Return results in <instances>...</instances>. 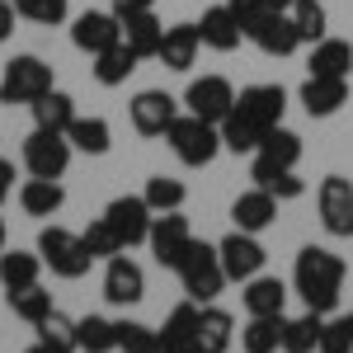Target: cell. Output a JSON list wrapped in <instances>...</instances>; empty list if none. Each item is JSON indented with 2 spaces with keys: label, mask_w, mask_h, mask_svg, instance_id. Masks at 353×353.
Masks as SVG:
<instances>
[{
  "label": "cell",
  "mask_w": 353,
  "mask_h": 353,
  "mask_svg": "<svg viewBox=\"0 0 353 353\" xmlns=\"http://www.w3.org/2000/svg\"><path fill=\"white\" fill-rule=\"evenodd\" d=\"M61 203H66L61 179H33V174H28L24 184H19V208H24L28 217H57Z\"/></svg>",
  "instance_id": "d4e9b609"
},
{
  "label": "cell",
  "mask_w": 353,
  "mask_h": 353,
  "mask_svg": "<svg viewBox=\"0 0 353 353\" xmlns=\"http://www.w3.org/2000/svg\"><path fill=\"white\" fill-rule=\"evenodd\" d=\"M316 212H321L325 236L349 241L353 236V179H344V174H325L321 189H316Z\"/></svg>",
  "instance_id": "52a82bcc"
},
{
  "label": "cell",
  "mask_w": 353,
  "mask_h": 353,
  "mask_svg": "<svg viewBox=\"0 0 353 353\" xmlns=\"http://www.w3.org/2000/svg\"><path fill=\"white\" fill-rule=\"evenodd\" d=\"M52 85V66L43 61V57H14V61H5V76H0V104H33V99H43Z\"/></svg>",
  "instance_id": "5b68a950"
},
{
  "label": "cell",
  "mask_w": 353,
  "mask_h": 353,
  "mask_svg": "<svg viewBox=\"0 0 353 353\" xmlns=\"http://www.w3.org/2000/svg\"><path fill=\"white\" fill-rule=\"evenodd\" d=\"M10 5H14V0H10Z\"/></svg>",
  "instance_id": "f5cc1de1"
},
{
  "label": "cell",
  "mask_w": 353,
  "mask_h": 353,
  "mask_svg": "<svg viewBox=\"0 0 353 353\" xmlns=\"http://www.w3.org/2000/svg\"><path fill=\"white\" fill-rule=\"evenodd\" d=\"M81 241H85V250H90L94 259H113V254H123V245H118V236H113V226L104 217L90 221V226L81 231Z\"/></svg>",
  "instance_id": "b9f144b4"
},
{
  "label": "cell",
  "mask_w": 353,
  "mask_h": 353,
  "mask_svg": "<svg viewBox=\"0 0 353 353\" xmlns=\"http://www.w3.org/2000/svg\"><path fill=\"white\" fill-rule=\"evenodd\" d=\"M226 5H231V14L241 19V28L259 24L264 14H288V10H292V0H226Z\"/></svg>",
  "instance_id": "7bdbcfd3"
},
{
  "label": "cell",
  "mask_w": 353,
  "mask_h": 353,
  "mask_svg": "<svg viewBox=\"0 0 353 353\" xmlns=\"http://www.w3.org/2000/svg\"><path fill=\"white\" fill-rule=\"evenodd\" d=\"M24 353H57V349H52V344H43V339H33V344H28Z\"/></svg>",
  "instance_id": "681fc988"
},
{
  "label": "cell",
  "mask_w": 353,
  "mask_h": 353,
  "mask_svg": "<svg viewBox=\"0 0 353 353\" xmlns=\"http://www.w3.org/2000/svg\"><path fill=\"white\" fill-rule=\"evenodd\" d=\"M33 330H38V339H43V344H52L57 353H81V344H76V321H71L66 311H57V306Z\"/></svg>",
  "instance_id": "836d02e7"
},
{
  "label": "cell",
  "mask_w": 353,
  "mask_h": 353,
  "mask_svg": "<svg viewBox=\"0 0 353 353\" xmlns=\"http://www.w3.org/2000/svg\"><path fill=\"white\" fill-rule=\"evenodd\" d=\"M179 283H184V292H189L198 306H208V301L221 297V288H226V269H221V254L217 245L208 241H193L184 250V259H179Z\"/></svg>",
  "instance_id": "3957f363"
},
{
  "label": "cell",
  "mask_w": 353,
  "mask_h": 353,
  "mask_svg": "<svg viewBox=\"0 0 353 353\" xmlns=\"http://www.w3.org/2000/svg\"><path fill=\"white\" fill-rule=\"evenodd\" d=\"M241 301H245V316H283L288 283L283 278H269V273H254L250 283H241Z\"/></svg>",
  "instance_id": "44dd1931"
},
{
  "label": "cell",
  "mask_w": 353,
  "mask_h": 353,
  "mask_svg": "<svg viewBox=\"0 0 353 353\" xmlns=\"http://www.w3.org/2000/svg\"><path fill=\"white\" fill-rule=\"evenodd\" d=\"M316 353H353V339H349V330H344L339 316L325 321V330H321V349Z\"/></svg>",
  "instance_id": "ee69618b"
},
{
  "label": "cell",
  "mask_w": 353,
  "mask_h": 353,
  "mask_svg": "<svg viewBox=\"0 0 353 353\" xmlns=\"http://www.w3.org/2000/svg\"><path fill=\"white\" fill-rule=\"evenodd\" d=\"M165 141H170V151L179 156V165H189V170H203V165L217 161V151H226V146H221V128H217V123L193 118V113H179V118L170 123Z\"/></svg>",
  "instance_id": "7a4b0ae2"
},
{
  "label": "cell",
  "mask_w": 353,
  "mask_h": 353,
  "mask_svg": "<svg viewBox=\"0 0 353 353\" xmlns=\"http://www.w3.org/2000/svg\"><path fill=\"white\" fill-rule=\"evenodd\" d=\"M71 43L90 57L109 52L113 43H123V19L109 14V10H85V14L71 19Z\"/></svg>",
  "instance_id": "5bb4252c"
},
{
  "label": "cell",
  "mask_w": 353,
  "mask_h": 353,
  "mask_svg": "<svg viewBox=\"0 0 353 353\" xmlns=\"http://www.w3.org/2000/svg\"><path fill=\"white\" fill-rule=\"evenodd\" d=\"M14 19H19V14H14V5H10V0H0V43L14 33Z\"/></svg>",
  "instance_id": "bcb514c9"
},
{
  "label": "cell",
  "mask_w": 353,
  "mask_h": 353,
  "mask_svg": "<svg viewBox=\"0 0 353 353\" xmlns=\"http://www.w3.org/2000/svg\"><path fill=\"white\" fill-rule=\"evenodd\" d=\"M283 109H288V90L283 85H245L241 94H236V104H231V113L245 118L250 128H259V132L278 128Z\"/></svg>",
  "instance_id": "9c48e42d"
},
{
  "label": "cell",
  "mask_w": 353,
  "mask_h": 353,
  "mask_svg": "<svg viewBox=\"0 0 353 353\" xmlns=\"http://www.w3.org/2000/svg\"><path fill=\"white\" fill-rule=\"evenodd\" d=\"M128 113H132V128L141 137H165L170 123L179 118V99L165 94V90H141L132 104H128Z\"/></svg>",
  "instance_id": "9a60e30c"
},
{
  "label": "cell",
  "mask_w": 353,
  "mask_h": 353,
  "mask_svg": "<svg viewBox=\"0 0 353 353\" xmlns=\"http://www.w3.org/2000/svg\"><path fill=\"white\" fill-rule=\"evenodd\" d=\"M5 241H10V231H5V217H0V254H5Z\"/></svg>",
  "instance_id": "f907efd6"
},
{
  "label": "cell",
  "mask_w": 353,
  "mask_h": 353,
  "mask_svg": "<svg viewBox=\"0 0 353 353\" xmlns=\"http://www.w3.org/2000/svg\"><path fill=\"white\" fill-rule=\"evenodd\" d=\"M161 38H165V24L156 19V10H137V14H123V43L132 48L141 61L161 52Z\"/></svg>",
  "instance_id": "7402d4cb"
},
{
  "label": "cell",
  "mask_w": 353,
  "mask_h": 353,
  "mask_svg": "<svg viewBox=\"0 0 353 353\" xmlns=\"http://www.w3.org/2000/svg\"><path fill=\"white\" fill-rule=\"evenodd\" d=\"M14 14H19V19H28V24L57 28L66 14H71V0H14Z\"/></svg>",
  "instance_id": "ab89813d"
},
{
  "label": "cell",
  "mask_w": 353,
  "mask_h": 353,
  "mask_svg": "<svg viewBox=\"0 0 353 353\" xmlns=\"http://www.w3.org/2000/svg\"><path fill=\"white\" fill-rule=\"evenodd\" d=\"M198 33H203V48H212V52H236L241 38H245V28H241V19L231 14V5H212V10H203Z\"/></svg>",
  "instance_id": "d6986e66"
},
{
  "label": "cell",
  "mask_w": 353,
  "mask_h": 353,
  "mask_svg": "<svg viewBox=\"0 0 353 353\" xmlns=\"http://www.w3.org/2000/svg\"><path fill=\"white\" fill-rule=\"evenodd\" d=\"M118 330V353H156V330L141 321H113Z\"/></svg>",
  "instance_id": "60d3db41"
},
{
  "label": "cell",
  "mask_w": 353,
  "mask_h": 353,
  "mask_svg": "<svg viewBox=\"0 0 353 353\" xmlns=\"http://www.w3.org/2000/svg\"><path fill=\"white\" fill-rule=\"evenodd\" d=\"M146 245H151V254H156V264H161V269H179L184 250L193 245V226H189V217H179V212H156Z\"/></svg>",
  "instance_id": "8fae6325"
},
{
  "label": "cell",
  "mask_w": 353,
  "mask_h": 353,
  "mask_svg": "<svg viewBox=\"0 0 353 353\" xmlns=\"http://www.w3.org/2000/svg\"><path fill=\"white\" fill-rule=\"evenodd\" d=\"M321 330H325L321 311H301L292 321H283V353H316L321 349Z\"/></svg>",
  "instance_id": "83f0119b"
},
{
  "label": "cell",
  "mask_w": 353,
  "mask_h": 353,
  "mask_svg": "<svg viewBox=\"0 0 353 353\" xmlns=\"http://www.w3.org/2000/svg\"><path fill=\"white\" fill-rule=\"evenodd\" d=\"M297 99L311 118H330V113H339L349 104V76H306Z\"/></svg>",
  "instance_id": "e0dca14e"
},
{
  "label": "cell",
  "mask_w": 353,
  "mask_h": 353,
  "mask_svg": "<svg viewBox=\"0 0 353 353\" xmlns=\"http://www.w3.org/2000/svg\"><path fill=\"white\" fill-rule=\"evenodd\" d=\"M292 24H297V33H301V43H321L325 38V5L321 0H292Z\"/></svg>",
  "instance_id": "74e56055"
},
{
  "label": "cell",
  "mask_w": 353,
  "mask_h": 353,
  "mask_svg": "<svg viewBox=\"0 0 353 353\" xmlns=\"http://www.w3.org/2000/svg\"><path fill=\"white\" fill-rule=\"evenodd\" d=\"M236 104V90L226 76H198V81L184 90V113L193 118H208V123H221Z\"/></svg>",
  "instance_id": "4fadbf2b"
},
{
  "label": "cell",
  "mask_w": 353,
  "mask_h": 353,
  "mask_svg": "<svg viewBox=\"0 0 353 353\" xmlns=\"http://www.w3.org/2000/svg\"><path fill=\"white\" fill-rule=\"evenodd\" d=\"M66 141H71L76 151H85V156H104L113 146V132H109L104 118H81V113H76V123L66 128Z\"/></svg>",
  "instance_id": "d6a6232c"
},
{
  "label": "cell",
  "mask_w": 353,
  "mask_h": 353,
  "mask_svg": "<svg viewBox=\"0 0 353 353\" xmlns=\"http://www.w3.org/2000/svg\"><path fill=\"white\" fill-rule=\"evenodd\" d=\"M306 71H311V76H349V71H353V43L330 38V33H325L321 43H311Z\"/></svg>",
  "instance_id": "cb8c5ba5"
},
{
  "label": "cell",
  "mask_w": 353,
  "mask_h": 353,
  "mask_svg": "<svg viewBox=\"0 0 353 353\" xmlns=\"http://www.w3.org/2000/svg\"><path fill=\"white\" fill-rule=\"evenodd\" d=\"M250 179H254L259 189H269L278 203H283V198H301V193H306V184L297 179V170H269V165L254 161V165H250Z\"/></svg>",
  "instance_id": "d590c367"
},
{
  "label": "cell",
  "mask_w": 353,
  "mask_h": 353,
  "mask_svg": "<svg viewBox=\"0 0 353 353\" xmlns=\"http://www.w3.org/2000/svg\"><path fill=\"white\" fill-rule=\"evenodd\" d=\"M10 193H14V165H10L5 156H0V203H5Z\"/></svg>",
  "instance_id": "7dc6e473"
},
{
  "label": "cell",
  "mask_w": 353,
  "mask_h": 353,
  "mask_svg": "<svg viewBox=\"0 0 353 353\" xmlns=\"http://www.w3.org/2000/svg\"><path fill=\"white\" fill-rule=\"evenodd\" d=\"M217 254H221V269H226V283H250L254 273H264V259H269L264 245H259V236H250V231L221 236Z\"/></svg>",
  "instance_id": "30bf717a"
},
{
  "label": "cell",
  "mask_w": 353,
  "mask_h": 353,
  "mask_svg": "<svg viewBox=\"0 0 353 353\" xmlns=\"http://www.w3.org/2000/svg\"><path fill=\"white\" fill-rule=\"evenodd\" d=\"M198 316H203V306L193 297L179 301V306L165 316V325L156 330V334H161V339H193V344H198Z\"/></svg>",
  "instance_id": "8d00e7d4"
},
{
  "label": "cell",
  "mask_w": 353,
  "mask_h": 353,
  "mask_svg": "<svg viewBox=\"0 0 353 353\" xmlns=\"http://www.w3.org/2000/svg\"><path fill=\"white\" fill-rule=\"evenodd\" d=\"M283 321L288 316H250L241 330V353H278L283 349Z\"/></svg>",
  "instance_id": "f546056e"
},
{
  "label": "cell",
  "mask_w": 353,
  "mask_h": 353,
  "mask_svg": "<svg viewBox=\"0 0 353 353\" xmlns=\"http://www.w3.org/2000/svg\"><path fill=\"white\" fill-rule=\"evenodd\" d=\"M5 301H10V311H14L19 321H28V325H38V321L52 311V292H43L38 283L24 288V292H5Z\"/></svg>",
  "instance_id": "f35d334b"
},
{
  "label": "cell",
  "mask_w": 353,
  "mask_h": 353,
  "mask_svg": "<svg viewBox=\"0 0 353 353\" xmlns=\"http://www.w3.org/2000/svg\"><path fill=\"white\" fill-rule=\"evenodd\" d=\"M141 198H146L151 212H179L184 198H189V189H184L179 179H170V174H151L146 189H141Z\"/></svg>",
  "instance_id": "e575fe53"
},
{
  "label": "cell",
  "mask_w": 353,
  "mask_h": 353,
  "mask_svg": "<svg viewBox=\"0 0 353 353\" xmlns=\"http://www.w3.org/2000/svg\"><path fill=\"white\" fill-rule=\"evenodd\" d=\"M71 141L66 132H48V128H33L24 137V170L33 179H61L66 174V165H71Z\"/></svg>",
  "instance_id": "8992f818"
},
{
  "label": "cell",
  "mask_w": 353,
  "mask_h": 353,
  "mask_svg": "<svg viewBox=\"0 0 353 353\" xmlns=\"http://www.w3.org/2000/svg\"><path fill=\"white\" fill-rule=\"evenodd\" d=\"M344 278H349V264H344L334 250H325V245H306V250H297V264H292V292L306 301V311L330 316V311L339 306Z\"/></svg>",
  "instance_id": "6da1fadb"
},
{
  "label": "cell",
  "mask_w": 353,
  "mask_h": 353,
  "mask_svg": "<svg viewBox=\"0 0 353 353\" xmlns=\"http://www.w3.org/2000/svg\"><path fill=\"white\" fill-rule=\"evenodd\" d=\"M137 61H141V57H137L128 43H113L109 52L94 57V81L109 85V90H113V85H128V76L137 71Z\"/></svg>",
  "instance_id": "4dcf8cb0"
},
{
  "label": "cell",
  "mask_w": 353,
  "mask_h": 353,
  "mask_svg": "<svg viewBox=\"0 0 353 353\" xmlns=\"http://www.w3.org/2000/svg\"><path fill=\"white\" fill-rule=\"evenodd\" d=\"M156 353H198V344L193 339H161L156 334Z\"/></svg>",
  "instance_id": "f6af8a7d"
},
{
  "label": "cell",
  "mask_w": 353,
  "mask_h": 353,
  "mask_svg": "<svg viewBox=\"0 0 353 353\" xmlns=\"http://www.w3.org/2000/svg\"><path fill=\"white\" fill-rule=\"evenodd\" d=\"M104 221L113 226V236H118L123 250H137V245H146V236H151L156 212L146 208L141 193H123V198H113L109 208H104Z\"/></svg>",
  "instance_id": "ba28073f"
},
{
  "label": "cell",
  "mask_w": 353,
  "mask_h": 353,
  "mask_svg": "<svg viewBox=\"0 0 353 353\" xmlns=\"http://www.w3.org/2000/svg\"><path fill=\"white\" fill-rule=\"evenodd\" d=\"M339 321H344V330H349V339H353V311H349V316H339Z\"/></svg>",
  "instance_id": "816d5d0a"
},
{
  "label": "cell",
  "mask_w": 353,
  "mask_h": 353,
  "mask_svg": "<svg viewBox=\"0 0 353 353\" xmlns=\"http://www.w3.org/2000/svg\"><path fill=\"white\" fill-rule=\"evenodd\" d=\"M254 161L269 165V170H297V161H301V137L288 132V128L278 123V128H269V132H264L259 151H254Z\"/></svg>",
  "instance_id": "603a6c76"
},
{
  "label": "cell",
  "mask_w": 353,
  "mask_h": 353,
  "mask_svg": "<svg viewBox=\"0 0 353 353\" xmlns=\"http://www.w3.org/2000/svg\"><path fill=\"white\" fill-rule=\"evenodd\" d=\"M231 221H236V231H250V236H259V231H269L273 221H278V198L269 189H245L236 203H231Z\"/></svg>",
  "instance_id": "ac0fdd59"
},
{
  "label": "cell",
  "mask_w": 353,
  "mask_h": 353,
  "mask_svg": "<svg viewBox=\"0 0 353 353\" xmlns=\"http://www.w3.org/2000/svg\"><path fill=\"white\" fill-rule=\"evenodd\" d=\"M141 297H146V273L132 254L123 250V254L104 259V301L109 306H137Z\"/></svg>",
  "instance_id": "7c38bea8"
},
{
  "label": "cell",
  "mask_w": 353,
  "mask_h": 353,
  "mask_svg": "<svg viewBox=\"0 0 353 353\" xmlns=\"http://www.w3.org/2000/svg\"><path fill=\"white\" fill-rule=\"evenodd\" d=\"M76 344L81 353H118V330H113L109 316H81L76 321Z\"/></svg>",
  "instance_id": "1f68e13d"
},
{
  "label": "cell",
  "mask_w": 353,
  "mask_h": 353,
  "mask_svg": "<svg viewBox=\"0 0 353 353\" xmlns=\"http://www.w3.org/2000/svg\"><path fill=\"white\" fill-rule=\"evenodd\" d=\"M28 109H33V128H48V132H66V128L76 123V99L61 94V90H48V94L33 99Z\"/></svg>",
  "instance_id": "f1b7e54d"
},
{
  "label": "cell",
  "mask_w": 353,
  "mask_h": 353,
  "mask_svg": "<svg viewBox=\"0 0 353 353\" xmlns=\"http://www.w3.org/2000/svg\"><path fill=\"white\" fill-rule=\"evenodd\" d=\"M156 0H113V14L123 19V14H137V10H151Z\"/></svg>",
  "instance_id": "c3c4849f"
},
{
  "label": "cell",
  "mask_w": 353,
  "mask_h": 353,
  "mask_svg": "<svg viewBox=\"0 0 353 353\" xmlns=\"http://www.w3.org/2000/svg\"><path fill=\"white\" fill-rule=\"evenodd\" d=\"M198 48H203L198 24H170V28H165V38H161L156 61H165V71H189L193 61H198Z\"/></svg>",
  "instance_id": "ffe728a7"
},
{
  "label": "cell",
  "mask_w": 353,
  "mask_h": 353,
  "mask_svg": "<svg viewBox=\"0 0 353 353\" xmlns=\"http://www.w3.org/2000/svg\"><path fill=\"white\" fill-rule=\"evenodd\" d=\"M245 38L264 57H292L301 48V33H297V24H292V14H264L259 24L245 28Z\"/></svg>",
  "instance_id": "2e32d148"
},
{
  "label": "cell",
  "mask_w": 353,
  "mask_h": 353,
  "mask_svg": "<svg viewBox=\"0 0 353 353\" xmlns=\"http://www.w3.org/2000/svg\"><path fill=\"white\" fill-rule=\"evenodd\" d=\"M231 339H236V321H231V311H221V306H203V316H198V353H231Z\"/></svg>",
  "instance_id": "484cf974"
},
{
  "label": "cell",
  "mask_w": 353,
  "mask_h": 353,
  "mask_svg": "<svg viewBox=\"0 0 353 353\" xmlns=\"http://www.w3.org/2000/svg\"><path fill=\"white\" fill-rule=\"evenodd\" d=\"M38 273H43V254H33V250H5V254H0V288H5V292L33 288Z\"/></svg>",
  "instance_id": "4316f807"
},
{
  "label": "cell",
  "mask_w": 353,
  "mask_h": 353,
  "mask_svg": "<svg viewBox=\"0 0 353 353\" xmlns=\"http://www.w3.org/2000/svg\"><path fill=\"white\" fill-rule=\"evenodd\" d=\"M38 254H43V264L57 273V278H66V283H76L90 273L94 264V254L85 250V241L76 231H66V226H43V236H38Z\"/></svg>",
  "instance_id": "277c9868"
}]
</instances>
